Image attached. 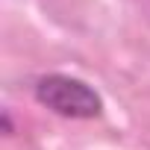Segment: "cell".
Here are the masks:
<instances>
[{"label":"cell","mask_w":150,"mask_h":150,"mask_svg":"<svg viewBox=\"0 0 150 150\" xmlns=\"http://www.w3.org/2000/svg\"><path fill=\"white\" fill-rule=\"evenodd\" d=\"M33 94L44 109L62 118H74V121H88L103 112L100 91L91 83L71 77V74H44V77L35 80Z\"/></svg>","instance_id":"cell-1"}]
</instances>
